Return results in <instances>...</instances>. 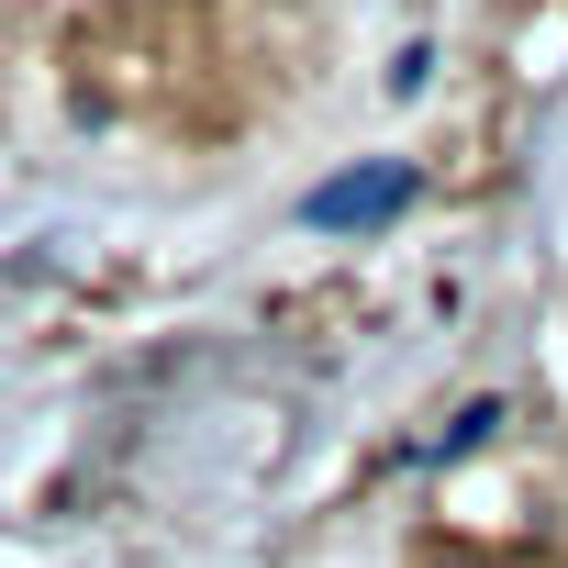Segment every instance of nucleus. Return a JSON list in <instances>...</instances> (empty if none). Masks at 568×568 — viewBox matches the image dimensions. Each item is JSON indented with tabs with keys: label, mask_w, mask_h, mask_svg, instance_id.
Here are the masks:
<instances>
[{
	"label": "nucleus",
	"mask_w": 568,
	"mask_h": 568,
	"mask_svg": "<svg viewBox=\"0 0 568 568\" xmlns=\"http://www.w3.org/2000/svg\"><path fill=\"white\" fill-rule=\"evenodd\" d=\"M402 201V168H368V179H335L324 201H313V223H368V212H390Z\"/></svg>",
	"instance_id": "1"
},
{
	"label": "nucleus",
	"mask_w": 568,
	"mask_h": 568,
	"mask_svg": "<svg viewBox=\"0 0 568 568\" xmlns=\"http://www.w3.org/2000/svg\"><path fill=\"white\" fill-rule=\"evenodd\" d=\"M446 568H479V557H446Z\"/></svg>",
	"instance_id": "2"
}]
</instances>
